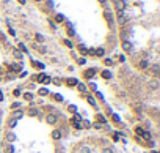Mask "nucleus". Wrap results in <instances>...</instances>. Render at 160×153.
Instances as JSON below:
<instances>
[{"mask_svg":"<svg viewBox=\"0 0 160 153\" xmlns=\"http://www.w3.org/2000/svg\"><path fill=\"white\" fill-rule=\"evenodd\" d=\"M82 117H80V115L78 114H72V119H71V123L72 125H74L75 128H77V130H80V128H82Z\"/></svg>","mask_w":160,"mask_h":153,"instance_id":"1","label":"nucleus"},{"mask_svg":"<svg viewBox=\"0 0 160 153\" xmlns=\"http://www.w3.org/2000/svg\"><path fill=\"white\" fill-rule=\"evenodd\" d=\"M115 8H116V11L121 13L126 10V2L124 0H115Z\"/></svg>","mask_w":160,"mask_h":153,"instance_id":"2","label":"nucleus"},{"mask_svg":"<svg viewBox=\"0 0 160 153\" xmlns=\"http://www.w3.org/2000/svg\"><path fill=\"white\" fill-rule=\"evenodd\" d=\"M46 122H47L49 125H55V123L58 122V117H57L55 114H49L47 117H46Z\"/></svg>","mask_w":160,"mask_h":153,"instance_id":"3","label":"nucleus"},{"mask_svg":"<svg viewBox=\"0 0 160 153\" xmlns=\"http://www.w3.org/2000/svg\"><path fill=\"white\" fill-rule=\"evenodd\" d=\"M118 22L121 24V25H124V24L127 22V16H126V13H124V11L118 13Z\"/></svg>","mask_w":160,"mask_h":153,"instance_id":"4","label":"nucleus"},{"mask_svg":"<svg viewBox=\"0 0 160 153\" xmlns=\"http://www.w3.org/2000/svg\"><path fill=\"white\" fill-rule=\"evenodd\" d=\"M83 74H85L86 79H93V76L96 74V69H94V68H89V69H86V71H85Z\"/></svg>","mask_w":160,"mask_h":153,"instance_id":"5","label":"nucleus"},{"mask_svg":"<svg viewBox=\"0 0 160 153\" xmlns=\"http://www.w3.org/2000/svg\"><path fill=\"white\" fill-rule=\"evenodd\" d=\"M123 49L126 51V52H130V51H132V43L127 41V40H126V41H123Z\"/></svg>","mask_w":160,"mask_h":153,"instance_id":"6","label":"nucleus"},{"mask_svg":"<svg viewBox=\"0 0 160 153\" xmlns=\"http://www.w3.org/2000/svg\"><path fill=\"white\" fill-rule=\"evenodd\" d=\"M22 115H24L22 111H16V112H13V119H14V120H19V119H22Z\"/></svg>","mask_w":160,"mask_h":153,"instance_id":"7","label":"nucleus"},{"mask_svg":"<svg viewBox=\"0 0 160 153\" xmlns=\"http://www.w3.org/2000/svg\"><path fill=\"white\" fill-rule=\"evenodd\" d=\"M52 137L55 139V141H58V139L61 137V133H60L58 130H53V131H52Z\"/></svg>","mask_w":160,"mask_h":153,"instance_id":"8","label":"nucleus"},{"mask_svg":"<svg viewBox=\"0 0 160 153\" xmlns=\"http://www.w3.org/2000/svg\"><path fill=\"white\" fill-rule=\"evenodd\" d=\"M149 87L151 88H157L159 87V79H152L151 82H149Z\"/></svg>","mask_w":160,"mask_h":153,"instance_id":"9","label":"nucleus"},{"mask_svg":"<svg viewBox=\"0 0 160 153\" xmlns=\"http://www.w3.org/2000/svg\"><path fill=\"white\" fill-rule=\"evenodd\" d=\"M102 77H104V79H112V73H110L108 69H105V71H102Z\"/></svg>","mask_w":160,"mask_h":153,"instance_id":"10","label":"nucleus"},{"mask_svg":"<svg viewBox=\"0 0 160 153\" xmlns=\"http://www.w3.org/2000/svg\"><path fill=\"white\" fill-rule=\"evenodd\" d=\"M6 139H8V142H14L16 141V136L13 133H10V131H8V134H6Z\"/></svg>","mask_w":160,"mask_h":153,"instance_id":"11","label":"nucleus"},{"mask_svg":"<svg viewBox=\"0 0 160 153\" xmlns=\"http://www.w3.org/2000/svg\"><path fill=\"white\" fill-rule=\"evenodd\" d=\"M96 120H97V122H101V123H107V120H105V117L102 114H97L96 115Z\"/></svg>","mask_w":160,"mask_h":153,"instance_id":"12","label":"nucleus"},{"mask_svg":"<svg viewBox=\"0 0 160 153\" xmlns=\"http://www.w3.org/2000/svg\"><path fill=\"white\" fill-rule=\"evenodd\" d=\"M104 52H105V51L102 49V47H99V49L94 51V55H97V57H102V55H104Z\"/></svg>","mask_w":160,"mask_h":153,"instance_id":"13","label":"nucleus"},{"mask_svg":"<svg viewBox=\"0 0 160 153\" xmlns=\"http://www.w3.org/2000/svg\"><path fill=\"white\" fill-rule=\"evenodd\" d=\"M104 16H105V19H107L108 22H113V16H112V13L105 11V13H104Z\"/></svg>","mask_w":160,"mask_h":153,"instance_id":"14","label":"nucleus"},{"mask_svg":"<svg viewBox=\"0 0 160 153\" xmlns=\"http://www.w3.org/2000/svg\"><path fill=\"white\" fill-rule=\"evenodd\" d=\"M35 40H36L38 43H44V36H42L41 33H36V35H35Z\"/></svg>","mask_w":160,"mask_h":153,"instance_id":"15","label":"nucleus"},{"mask_svg":"<svg viewBox=\"0 0 160 153\" xmlns=\"http://www.w3.org/2000/svg\"><path fill=\"white\" fill-rule=\"evenodd\" d=\"M13 55L17 57V58H22V52H21L19 49H13Z\"/></svg>","mask_w":160,"mask_h":153,"instance_id":"16","label":"nucleus"},{"mask_svg":"<svg viewBox=\"0 0 160 153\" xmlns=\"http://www.w3.org/2000/svg\"><path fill=\"white\" fill-rule=\"evenodd\" d=\"M140 68H143V69L149 68V62H148V60H141V63H140Z\"/></svg>","mask_w":160,"mask_h":153,"instance_id":"17","label":"nucleus"},{"mask_svg":"<svg viewBox=\"0 0 160 153\" xmlns=\"http://www.w3.org/2000/svg\"><path fill=\"white\" fill-rule=\"evenodd\" d=\"M86 100H88V103L91 104V106H96V100H94V96L88 95V98H86Z\"/></svg>","mask_w":160,"mask_h":153,"instance_id":"18","label":"nucleus"},{"mask_svg":"<svg viewBox=\"0 0 160 153\" xmlns=\"http://www.w3.org/2000/svg\"><path fill=\"white\" fill-rule=\"evenodd\" d=\"M33 66H36L38 69H42L44 68V63H41V62H33Z\"/></svg>","mask_w":160,"mask_h":153,"instance_id":"19","label":"nucleus"},{"mask_svg":"<svg viewBox=\"0 0 160 153\" xmlns=\"http://www.w3.org/2000/svg\"><path fill=\"white\" fill-rule=\"evenodd\" d=\"M66 82H67V85H75V84H77V79H74V77H69Z\"/></svg>","mask_w":160,"mask_h":153,"instance_id":"20","label":"nucleus"},{"mask_svg":"<svg viewBox=\"0 0 160 153\" xmlns=\"http://www.w3.org/2000/svg\"><path fill=\"white\" fill-rule=\"evenodd\" d=\"M16 125H17V120H14V119H11L10 122H8V126H10V128H14Z\"/></svg>","mask_w":160,"mask_h":153,"instance_id":"21","label":"nucleus"},{"mask_svg":"<svg viewBox=\"0 0 160 153\" xmlns=\"http://www.w3.org/2000/svg\"><path fill=\"white\" fill-rule=\"evenodd\" d=\"M55 21H57V22H63V21H64V16L63 14H57L55 16Z\"/></svg>","mask_w":160,"mask_h":153,"instance_id":"22","label":"nucleus"},{"mask_svg":"<svg viewBox=\"0 0 160 153\" xmlns=\"http://www.w3.org/2000/svg\"><path fill=\"white\" fill-rule=\"evenodd\" d=\"M44 76H46V74H38V76L36 77H35V80H36V82H42V79H44Z\"/></svg>","mask_w":160,"mask_h":153,"instance_id":"23","label":"nucleus"},{"mask_svg":"<svg viewBox=\"0 0 160 153\" xmlns=\"http://www.w3.org/2000/svg\"><path fill=\"white\" fill-rule=\"evenodd\" d=\"M77 87H78V90H80V92H86V85L85 84H78Z\"/></svg>","mask_w":160,"mask_h":153,"instance_id":"24","label":"nucleus"},{"mask_svg":"<svg viewBox=\"0 0 160 153\" xmlns=\"http://www.w3.org/2000/svg\"><path fill=\"white\" fill-rule=\"evenodd\" d=\"M112 119H113V122H116V123H119V122H121L119 115H116V114H113V115H112Z\"/></svg>","mask_w":160,"mask_h":153,"instance_id":"25","label":"nucleus"},{"mask_svg":"<svg viewBox=\"0 0 160 153\" xmlns=\"http://www.w3.org/2000/svg\"><path fill=\"white\" fill-rule=\"evenodd\" d=\"M78 49H80V52H82V54H86V52H88V49H86L83 44H80V46H78Z\"/></svg>","mask_w":160,"mask_h":153,"instance_id":"26","label":"nucleus"},{"mask_svg":"<svg viewBox=\"0 0 160 153\" xmlns=\"http://www.w3.org/2000/svg\"><path fill=\"white\" fill-rule=\"evenodd\" d=\"M6 153H14V147L8 144V147H6Z\"/></svg>","mask_w":160,"mask_h":153,"instance_id":"27","label":"nucleus"},{"mask_svg":"<svg viewBox=\"0 0 160 153\" xmlns=\"http://www.w3.org/2000/svg\"><path fill=\"white\" fill-rule=\"evenodd\" d=\"M104 63H105V65H108V66H112L113 65V60H112V58H105Z\"/></svg>","mask_w":160,"mask_h":153,"instance_id":"28","label":"nucleus"},{"mask_svg":"<svg viewBox=\"0 0 160 153\" xmlns=\"http://www.w3.org/2000/svg\"><path fill=\"white\" fill-rule=\"evenodd\" d=\"M121 136H123L121 133H113V139H115V141H119V137H121Z\"/></svg>","mask_w":160,"mask_h":153,"instance_id":"29","label":"nucleus"},{"mask_svg":"<svg viewBox=\"0 0 160 153\" xmlns=\"http://www.w3.org/2000/svg\"><path fill=\"white\" fill-rule=\"evenodd\" d=\"M141 136H143V137H145V139H148V141H151V137H152V136H151V134H149V133H146V131H145V133L141 134Z\"/></svg>","mask_w":160,"mask_h":153,"instance_id":"30","label":"nucleus"},{"mask_svg":"<svg viewBox=\"0 0 160 153\" xmlns=\"http://www.w3.org/2000/svg\"><path fill=\"white\" fill-rule=\"evenodd\" d=\"M47 88H41V90H39V95H41V96H46V95H47Z\"/></svg>","mask_w":160,"mask_h":153,"instance_id":"31","label":"nucleus"},{"mask_svg":"<svg viewBox=\"0 0 160 153\" xmlns=\"http://www.w3.org/2000/svg\"><path fill=\"white\" fill-rule=\"evenodd\" d=\"M152 73H154V76H157V73H159V65L152 66Z\"/></svg>","mask_w":160,"mask_h":153,"instance_id":"32","label":"nucleus"},{"mask_svg":"<svg viewBox=\"0 0 160 153\" xmlns=\"http://www.w3.org/2000/svg\"><path fill=\"white\" fill-rule=\"evenodd\" d=\"M13 71H21V65H11Z\"/></svg>","mask_w":160,"mask_h":153,"instance_id":"33","label":"nucleus"},{"mask_svg":"<svg viewBox=\"0 0 160 153\" xmlns=\"http://www.w3.org/2000/svg\"><path fill=\"white\" fill-rule=\"evenodd\" d=\"M53 98H55L57 101H63V96H61V95H58V93H55V95H53Z\"/></svg>","mask_w":160,"mask_h":153,"instance_id":"34","label":"nucleus"},{"mask_svg":"<svg viewBox=\"0 0 160 153\" xmlns=\"http://www.w3.org/2000/svg\"><path fill=\"white\" fill-rule=\"evenodd\" d=\"M50 80H52V79H50L49 76H44V79H42V84H49Z\"/></svg>","mask_w":160,"mask_h":153,"instance_id":"35","label":"nucleus"},{"mask_svg":"<svg viewBox=\"0 0 160 153\" xmlns=\"http://www.w3.org/2000/svg\"><path fill=\"white\" fill-rule=\"evenodd\" d=\"M24 98H25V100H33V95H31V93H25Z\"/></svg>","mask_w":160,"mask_h":153,"instance_id":"36","label":"nucleus"},{"mask_svg":"<svg viewBox=\"0 0 160 153\" xmlns=\"http://www.w3.org/2000/svg\"><path fill=\"white\" fill-rule=\"evenodd\" d=\"M102 153H113V148L107 147V148H104V150H102Z\"/></svg>","mask_w":160,"mask_h":153,"instance_id":"37","label":"nucleus"},{"mask_svg":"<svg viewBox=\"0 0 160 153\" xmlns=\"http://www.w3.org/2000/svg\"><path fill=\"white\" fill-rule=\"evenodd\" d=\"M19 49L22 51V52H27V47H25V46H24L22 43H21V44H19Z\"/></svg>","mask_w":160,"mask_h":153,"instance_id":"38","label":"nucleus"},{"mask_svg":"<svg viewBox=\"0 0 160 153\" xmlns=\"http://www.w3.org/2000/svg\"><path fill=\"white\" fill-rule=\"evenodd\" d=\"M64 44H66L67 47H72V43L69 41V40H64Z\"/></svg>","mask_w":160,"mask_h":153,"instance_id":"39","label":"nucleus"},{"mask_svg":"<svg viewBox=\"0 0 160 153\" xmlns=\"http://www.w3.org/2000/svg\"><path fill=\"white\" fill-rule=\"evenodd\" d=\"M53 84L60 85V84H61V79H58V77H55V79H53Z\"/></svg>","mask_w":160,"mask_h":153,"instance_id":"40","label":"nucleus"},{"mask_svg":"<svg viewBox=\"0 0 160 153\" xmlns=\"http://www.w3.org/2000/svg\"><path fill=\"white\" fill-rule=\"evenodd\" d=\"M69 111H71V112H75V111H77V107H75L74 104H71V106H69Z\"/></svg>","mask_w":160,"mask_h":153,"instance_id":"41","label":"nucleus"},{"mask_svg":"<svg viewBox=\"0 0 160 153\" xmlns=\"http://www.w3.org/2000/svg\"><path fill=\"white\" fill-rule=\"evenodd\" d=\"M135 133H137V134H143V133H145V131H143L141 128H135Z\"/></svg>","mask_w":160,"mask_h":153,"instance_id":"42","label":"nucleus"},{"mask_svg":"<svg viewBox=\"0 0 160 153\" xmlns=\"http://www.w3.org/2000/svg\"><path fill=\"white\" fill-rule=\"evenodd\" d=\"M85 63H86L85 58H78V65H85Z\"/></svg>","mask_w":160,"mask_h":153,"instance_id":"43","label":"nucleus"},{"mask_svg":"<svg viewBox=\"0 0 160 153\" xmlns=\"http://www.w3.org/2000/svg\"><path fill=\"white\" fill-rule=\"evenodd\" d=\"M96 96L99 98V100H104V95H102V93H99V92H96Z\"/></svg>","mask_w":160,"mask_h":153,"instance_id":"44","label":"nucleus"},{"mask_svg":"<svg viewBox=\"0 0 160 153\" xmlns=\"http://www.w3.org/2000/svg\"><path fill=\"white\" fill-rule=\"evenodd\" d=\"M82 153H89V147H83V150H82Z\"/></svg>","mask_w":160,"mask_h":153,"instance_id":"45","label":"nucleus"},{"mask_svg":"<svg viewBox=\"0 0 160 153\" xmlns=\"http://www.w3.org/2000/svg\"><path fill=\"white\" fill-rule=\"evenodd\" d=\"M89 87H91V88H93V90H94V92H97V85H96V84H91V85H89Z\"/></svg>","mask_w":160,"mask_h":153,"instance_id":"46","label":"nucleus"},{"mask_svg":"<svg viewBox=\"0 0 160 153\" xmlns=\"http://www.w3.org/2000/svg\"><path fill=\"white\" fill-rule=\"evenodd\" d=\"M14 95H16V96L21 95V90H19V88H16V90H14Z\"/></svg>","mask_w":160,"mask_h":153,"instance_id":"47","label":"nucleus"},{"mask_svg":"<svg viewBox=\"0 0 160 153\" xmlns=\"http://www.w3.org/2000/svg\"><path fill=\"white\" fill-rule=\"evenodd\" d=\"M19 106H21V104H19V103H14V104H13L11 107H13V109H16V107H19Z\"/></svg>","mask_w":160,"mask_h":153,"instance_id":"48","label":"nucleus"},{"mask_svg":"<svg viewBox=\"0 0 160 153\" xmlns=\"http://www.w3.org/2000/svg\"><path fill=\"white\" fill-rule=\"evenodd\" d=\"M3 100V93H2V90H0V101Z\"/></svg>","mask_w":160,"mask_h":153,"instance_id":"49","label":"nucleus"},{"mask_svg":"<svg viewBox=\"0 0 160 153\" xmlns=\"http://www.w3.org/2000/svg\"><path fill=\"white\" fill-rule=\"evenodd\" d=\"M19 3H25V0H17Z\"/></svg>","mask_w":160,"mask_h":153,"instance_id":"50","label":"nucleus"},{"mask_svg":"<svg viewBox=\"0 0 160 153\" xmlns=\"http://www.w3.org/2000/svg\"><path fill=\"white\" fill-rule=\"evenodd\" d=\"M36 2H41V0H36Z\"/></svg>","mask_w":160,"mask_h":153,"instance_id":"51","label":"nucleus"}]
</instances>
